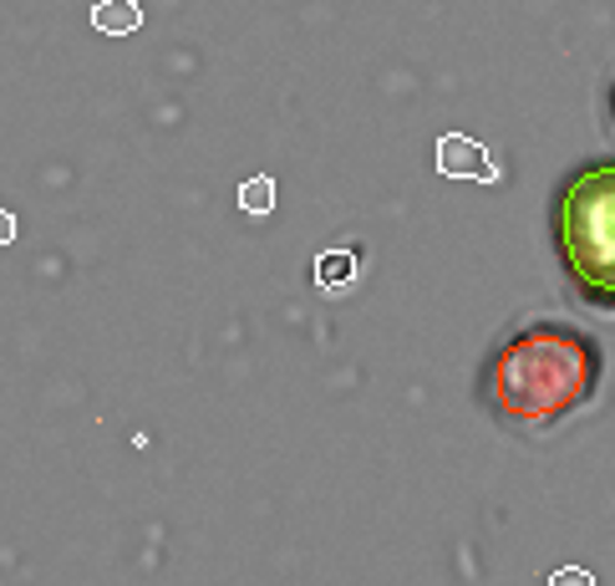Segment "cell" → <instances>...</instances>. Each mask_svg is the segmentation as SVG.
<instances>
[{
    "instance_id": "cell-7",
    "label": "cell",
    "mask_w": 615,
    "mask_h": 586,
    "mask_svg": "<svg viewBox=\"0 0 615 586\" xmlns=\"http://www.w3.org/2000/svg\"><path fill=\"white\" fill-rule=\"evenodd\" d=\"M611 122H615V82H611Z\"/></svg>"
},
{
    "instance_id": "cell-2",
    "label": "cell",
    "mask_w": 615,
    "mask_h": 586,
    "mask_svg": "<svg viewBox=\"0 0 615 586\" xmlns=\"http://www.w3.org/2000/svg\"><path fill=\"white\" fill-rule=\"evenodd\" d=\"M550 241L564 280L595 311H615V159H585L550 194Z\"/></svg>"
},
{
    "instance_id": "cell-6",
    "label": "cell",
    "mask_w": 615,
    "mask_h": 586,
    "mask_svg": "<svg viewBox=\"0 0 615 586\" xmlns=\"http://www.w3.org/2000/svg\"><path fill=\"white\" fill-rule=\"evenodd\" d=\"M11 235H15V220L11 214H0V241H11Z\"/></svg>"
},
{
    "instance_id": "cell-1",
    "label": "cell",
    "mask_w": 615,
    "mask_h": 586,
    "mask_svg": "<svg viewBox=\"0 0 615 586\" xmlns=\"http://www.w3.org/2000/svg\"><path fill=\"white\" fill-rule=\"evenodd\" d=\"M605 377V347L575 321H519L484 358V408L519 434H550L575 418Z\"/></svg>"
},
{
    "instance_id": "cell-3",
    "label": "cell",
    "mask_w": 615,
    "mask_h": 586,
    "mask_svg": "<svg viewBox=\"0 0 615 586\" xmlns=\"http://www.w3.org/2000/svg\"><path fill=\"white\" fill-rule=\"evenodd\" d=\"M93 21L102 31H138V6L132 0H107V6H97Z\"/></svg>"
},
{
    "instance_id": "cell-5",
    "label": "cell",
    "mask_w": 615,
    "mask_h": 586,
    "mask_svg": "<svg viewBox=\"0 0 615 586\" xmlns=\"http://www.w3.org/2000/svg\"><path fill=\"white\" fill-rule=\"evenodd\" d=\"M550 586H595V582H590V572H580V566H564V572H554Z\"/></svg>"
},
{
    "instance_id": "cell-4",
    "label": "cell",
    "mask_w": 615,
    "mask_h": 586,
    "mask_svg": "<svg viewBox=\"0 0 615 586\" xmlns=\"http://www.w3.org/2000/svg\"><path fill=\"white\" fill-rule=\"evenodd\" d=\"M239 204H245V210H270V179H249Z\"/></svg>"
}]
</instances>
